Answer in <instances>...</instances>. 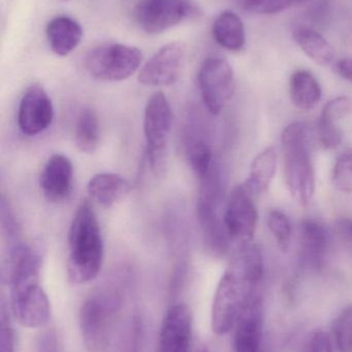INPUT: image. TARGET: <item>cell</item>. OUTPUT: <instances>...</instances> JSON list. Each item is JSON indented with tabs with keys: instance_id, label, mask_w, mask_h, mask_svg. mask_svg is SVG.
I'll list each match as a JSON object with an SVG mask.
<instances>
[{
	"instance_id": "6da1fadb",
	"label": "cell",
	"mask_w": 352,
	"mask_h": 352,
	"mask_svg": "<svg viewBox=\"0 0 352 352\" xmlns=\"http://www.w3.org/2000/svg\"><path fill=\"white\" fill-rule=\"evenodd\" d=\"M264 258L258 246L238 248L215 292L211 324L218 336L233 330L244 310L256 297L264 276Z\"/></svg>"
},
{
	"instance_id": "7a4b0ae2",
	"label": "cell",
	"mask_w": 352,
	"mask_h": 352,
	"mask_svg": "<svg viewBox=\"0 0 352 352\" xmlns=\"http://www.w3.org/2000/svg\"><path fill=\"white\" fill-rule=\"evenodd\" d=\"M68 275L74 285L96 278L103 263V240L90 203L79 205L68 231Z\"/></svg>"
},
{
	"instance_id": "3957f363",
	"label": "cell",
	"mask_w": 352,
	"mask_h": 352,
	"mask_svg": "<svg viewBox=\"0 0 352 352\" xmlns=\"http://www.w3.org/2000/svg\"><path fill=\"white\" fill-rule=\"evenodd\" d=\"M123 306V294L115 285L91 292L80 309V329L87 352H107Z\"/></svg>"
},
{
	"instance_id": "277c9868",
	"label": "cell",
	"mask_w": 352,
	"mask_h": 352,
	"mask_svg": "<svg viewBox=\"0 0 352 352\" xmlns=\"http://www.w3.org/2000/svg\"><path fill=\"white\" fill-rule=\"evenodd\" d=\"M283 171L291 197L300 205L307 206L315 192V173L308 144V127L295 122L281 135Z\"/></svg>"
},
{
	"instance_id": "5b68a950",
	"label": "cell",
	"mask_w": 352,
	"mask_h": 352,
	"mask_svg": "<svg viewBox=\"0 0 352 352\" xmlns=\"http://www.w3.org/2000/svg\"><path fill=\"white\" fill-rule=\"evenodd\" d=\"M173 122V111L167 96L161 91L155 92L147 101L144 113L147 158L155 175H161L165 170Z\"/></svg>"
},
{
	"instance_id": "8992f818",
	"label": "cell",
	"mask_w": 352,
	"mask_h": 352,
	"mask_svg": "<svg viewBox=\"0 0 352 352\" xmlns=\"http://www.w3.org/2000/svg\"><path fill=\"white\" fill-rule=\"evenodd\" d=\"M200 192L196 204V217L202 229L205 243L210 252L222 256L229 250V242L223 225V217L219 214L220 180L216 169L200 180Z\"/></svg>"
},
{
	"instance_id": "52a82bcc",
	"label": "cell",
	"mask_w": 352,
	"mask_h": 352,
	"mask_svg": "<svg viewBox=\"0 0 352 352\" xmlns=\"http://www.w3.org/2000/svg\"><path fill=\"white\" fill-rule=\"evenodd\" d=\"M143 61L138 47L110 43L94 47L85 58V67L93 78L105 82H121L136 74Z\"/></svg>"
},
{
	"instance_id": "ba28073f",
	"label": "cell",
	"mask_w": 352,
	"mask_h": 352,
	"mask_svg": "<svg viewBox=\"0 0 352 352\" xmlns=\"http://www.w3.org/2000/svg\"><path fill=\"white\" fill-rule=\"evenodd\" d=\"M39 277H21L8 283L12 318L25 328H43L51 316L49 298L39 283Z\"/></svg>"
},
{
	"instance_id": "9c48e42d",
	"label": "cell",
	"mask_w": 352,
	"mask_h": 352,
	"mask_svg": "<svg viewBox=\"0 0 352 352\" xmlns=\"http://www.w3.org/2000/svg\"><path fill=\"white\" fill-rule=\"evenodd\" d=\"M253 196L245 184H238L225 203L223 225L229 242L238 248L251 244L256 235L258 213Z\"/></svg>"
},
{
	"instance_id": "30bf717a",
	"label": "cell",
	"mask_w": 352,
	"mask_h": 352,
	"mask_svg": "<svg viewBox=\"0 0 352 352\" xmlns=\"http://www.w3.org/2000/svg\"><path fill=\"white\" fill-rule=\"evenodd\" d=\"M198 82L207 111L213 116L220 115L235 94V74L231 64L223 58H208L200 65Z\"/></svg>"
},
{
	"instance_id": "8fae6325",
	"label": "cell",
	"mask_w": 352,
	"mask_h": 352,
	"mask_svg": "<svg viewBox=\"0 0 352 352\" xmlns=\"http://www.w3.org/2000/svg\"><path fill=\"white\" fill-rule=\"evenodd\" d=\"M194 0H142L134 10V18L143 30L156 34L200 14Z\"/></svg>"
},
{
	"instance_id": "7c38bea8",
	"label": "cell",
	"mask_w": 352,
	"mask_h": 352,
	"mask_svg": "<svg viewBox=\"0 0 352 352\" xmlns=\"http://www.w3.org/2000/svg\"><path fill=\"white\" fill-rule=\"evenodd\" d=\"M184 59L185 45L183 43H167L143 66L138 74V82L145 86H171L181 76Z\"/></svg>"
},
{
	"instance_id": "4fadbf2b",
	"label": "cell",
	"mask_w": 352,
	"mask_h": 352,
	"mask_svg": "<svg viewBox=\"0 0 352 352\" xmlns=\"http://www.w3.org/2000/svg\"><path fill=\"white\" fill-rule=\"evenodd\" d=\"M54 119V107L48 93L39 85L29 87L18 109V126L24 135L35 136L43 133L51 126Z\"/></svg>"
},
{
	"instance_id": "5bb4252c",
	"label": "cell",
	"mask_w": 352,
	"mask_h": 352,
	"mask_svg": "<svg viewBox=\"0 0 352 352\" xmlns=\"http://www.w3.org/2000/svg\"><path fill=\"white\" fill-rule=\"evenodd\" d=\"M191 339V309L186 304L172 306L161 324L157 352H190Z\"/></svg>"
},
{
	"instance_id": "9a60e30c",
	"label": "cell",
	"mask_w": 352,
	"mask_h": 352,
	"mask_svg": "<svg viewBox=\"0 0 352 352\" xmlns=\"http://www.w3.org/2000/svg\"><path fill=\"white\" fill-rule=\"evenodd\" d=\"M264 302L256 296L234 327V352H262Z\"/></svg>"
},
{
	"instance_id": "2e32d148",
	"label": "cell",
	"mask_w": 352,
	"mask_h": 352,
	"mask_svg": "<svg viewBox=\"0 0 352 352\" xmlns=\"http://www.w3.org/2000/svg\"><path fill=\"white\" fill-rule=\"evenodd\" d=\"M41 192L48 200L61 203L70 198L74 186V166L72 161L61 154L48 159L39 177Z\"/></svg>"
},
{
	"instance_id": "e0dca14e",
	"label": "cell",
	"mask_w": 352,
	"mask_h": 352,
	"mask_svg": "<svg viewBox=\"0 0 352 352\" xmlns=\"http://www.w3.org/2000/svg\"><path fill=\"white\" fill-rule=\"evenodd\" d=\"M299 235L302 266L308 270L320 271L328 250V230L318 219H305L300 223Z\"/></svg>"
},
{
	"instance_id": "ac0fdd59",
	"label": "cell",
	"mask_w": 352,
	"mask_h": 352,
	"mask_svg": "<svg viewBox=\"0 0 352 352\" xmlns=\"http://www.w3.org/2000/svg\"><path fill=\"white\" fill-rule=\"evenodd\" d=\"M130 188V182L118 173H97L87 184L91 198L103 207L114 206L125 199Z\"/></svg>"
},
{
	"instance_id": "d6986e66",
	"label": "cell",
	"mask_w": 352,
	"mask_h": 352,
	"mask_svg": "<svg viewBox=\"0 0 352 352\" xmlns=\"http://www.w3.org/2000/svg\"><path fill=\"white\" fill-rule=\"evenodd\" d=\"M47 38L56 55L68 56L79 45L83 36L81 25L70 16H59L52 19L47 26Z\"/></svg>"
},
{
	"instance_id": "ffe728a7",
	"label": "cell",
	"mask_w": 352,
	"mask_h": 352,
	"mask_svg": "<svg viewBox=\"0 0 352 352\" xmlns=\"http://www.w3.org/2000/svg\"><path fill=\"white\" fill-rule=\"evenodd\" d=\"M212 34L215 41L229 51L240 52L245 47V26L235 12H221L213 23Z\"/></svg>"
},
{
	"instance_id": "44dd1931",
	"label": "cell",
	"mask_w": 352,
	"mask_h": 352,
	"mask_svg": "<svg viewBox=\"0 0 352 352\" xmlns=\"http://www.w3.org/2000/svg\"><path fill=\"white\" fill-rule=\"evenodd\" d=\"M289 95L297 109L311 111L322 99V87L311 72L305 69L296 70L289 80Z\"/></svg>"
},
{
	"instance_id": "7402d4cb",
	"label": "cell",
	"mask_w": 352,
	"mask_h": 352,
	"mask_svg": "<svg viewBox=\"0 0 352 352\" xmlns=\"http://www.w3.org/2000/svg\"><path fill=\"white\" fill-rule=\"evenodd\" d=\"M293 37L300 49L318 65L328 66L334 62L336 52L320 33L310 27L298 26Z\"/></svg>"
},
{
	"instance_id": "603a6c76",
	"label": "cell",
	"mask_w": 352,
	"mask_h": 352,
	"mask_svg": "<svg viewBox=\"0 0 352 352\" xmlns=\"http://www.w3.org/2000/svg\"><path fill=\"white\" fill-rule=\"evenodd\" d=\"M277 170V153L274 146H268L252 161L249 177L244 184L253 195L266 192Z\"/></svg>"
},
{
	"instance_id": "cb8c5ba5",
	"label": "cell",
	"mask_w": 352,
	"mask_h": 352,
	"mask_svg": "<svg viewBox=\"0 0 352 352\" xmlns=\"http://www.w3.org/2000/svg\"><path fill=\"white\" fill-rule=\"evenodd\" d=\"M99 122L96 113L91 109H84L76 120L74 142L81 152L92 154L99 148Z\"/></svg>"
},
{
	"instance_id": "d4e9b609",
	"label": "cell",
	"mask_w": 352,
	"mask_h": 352,
	"mask_svg": "<svg viewBox=\"0 0 352 352\" xmlns=\"http://www.w3.org/2000/svg\"><path fill=\"white\" fill-rule=\"evenodd\" d=\"M186 155L190 167L200 180L210 175L215 168L212 148L202 138H194L188 140Z\"/></svg>"
},
{
	"instance_id": "484cf974",
	"label": "cell",
	"mask_w": 352,
	"mask_h": 352,
	"mask_svg": "<svg viewBox=\"0 0 352 352\" xmlns=\"http://www.w3.org/2000/svg\"><path fill=\"white\" fill-rule=\"evenodd\" d=\"M268 227L276 240L277 245L282 252L289 250L291 242V223L289 217L278 209L271 210L268 215Z\"/></svg>"
},
{
	"instance_id": "4316f807",
	"label": "cell",
	"mask_w": 352,
	"mask_h": 352,
	"mask_svg": "<svg viewBox=\"0 0 352 352\" xmlns=\"http://www.w3.org/2000/svg\"><path fill=\"white\" fill-rule=\"evenodd\" d=\"M333 332L339 352H352V305L337 316Z\"/></svg>"
},
{
	"instance_id": "83f0119b",
	"label": "cell",
	"mask_w": 352,
	"mask_h": 352,
	"mask_svg": "<svg viewBox=\"0 0 352 352\" xmlns=\"http://www.w3.org/2000/svg\"><path fill=\"white\" fill-rule=\"evenodd\" d=\"M293 0H233L244 12L253 14H275L291 6Z\"/></svg>"
},
{
	"instance_id": "f1b7e54d",
	"label": "cell",
	"mask_w": 352,
	"mask_h": 352,
	"mask_svg": "<svg viewBox=\"0 0 352 352\" xmlns=\"http://www.w3.org/2000/svg\"><path fill=\"white\" fill-rule=\"evenodd\" d=\"M335 188L345 194H352V152L341 154L333 169Z\"/></svg>"
},
{
	"instance_id": "f546056e",
	"label": "cell",
	"mask_w": 352,
	"mask_h": 352,
	"mask_svg": "<svg viewBox=\"0 0 352 352\" xmlns=\"http://www.w3.org/2000/svg\"><path fill=\"white\" fill-rule=\"evenodd\" d=\"M318 136L324 150H336L343 140V133L336 122L320 118L318 123Z\"/></svg>"
},
{
	"instance_id": "4dcf8cb0",
	"label": "cell",
	"mask_w": 352,
	"mask_h": 352,
	"mask_svg": "<svg viewBox=\"0 0 352 352\" xmlns=\"http://www.w3.org/2000/svg\"><path fill=\"white\" fill-rule=\"evenodd\" d=\"M10 310L2 302L0 308V352H16V339Z\"/></svg>"
},
{
	"instance_id": "1f68e13d",
	"label": "cell",
	"mask_w": 352,
	"mask_h": 352,
	"mask_svg": "<svg viewBox=\"0 0 352 352\" xmlns=\"http://www.w3.org/2000/svg\"><path fill=\"white\" fill-rule=\"evenodd\" d=\"M351 111V100L346 96H339L324 104L320 118L329 121L338 122L346 117Z\"/></svg>"
},
{
	"instance_id": "d6a6232c",
	"label": "cell",
	"mask_w": 352,
	"mask_h": 352,
	"mask_svg": "<svg viewBox=\"0 0 352 352\" xmlns=\"http://www.w3.org/2000/svg\"><path fill=\"white\" fill-rule=\"evenodd\" d=\"M333 233L341 246L352 254V217L337 219L333 225Z\"/></svg>"
},
{
	"instance_id": "836d02e7",
	"label": "cell",
	"mask_w": 352,
	"mask_h": 352,
	"mask_svg": "<svg viewBox=\"0 0 352 352\" xmlns=\"http://www.w3.org/2000/svg\"><path fill=\"white\" fill-rule=\"evenodd\" d=\"M304 352H334L330 336L324 331L313 333L308 339Z\"/></svg>"
},
{
	"instance_id": "e575fe53",
	"label": "cell",
	"mask_w": 352,
	"mask_h": 352,
	"mask_svg": "<svg viewBox=\"0 0 352 352\" xmlns=\"http://www.w3.org/2000/svg\"><path fill=\"white\" fill-rule=\"evenodd\" d=\"M35 352H57V338L54 331H48L41 337Z\"/></svg>"
},
{
	"instance_id": "d590c367",
	"label": "cell",
	"mask_w": 352,
	"mask_h": 352,
	"mask_svg": "<svg viewBox=\"0 0 352 352\" xmlns=\"http://www.w3.org/2000/svg\"><path fill=\"white\" fill-rule=\"evenodd\" d=\"M334 70L341 78L352 82V59L345 58V59L339 60L335 64Z\"/></svg>"
},
{
	"instance_id": "8d00e7d4",
	"label": "cell",
	"mask_w": 352,
	"mask_h": 352,
	"mask_svg": "<svg viewBox=\"0 0 352 352\" xmlns=\"http://www.w3.org/2000/svg\"><path fill=\"white\" fill-rule=\"evenodd\" d=\"M196 352H210L206 346H200V349H196Z\"/></svg>"
}]
</instances>
